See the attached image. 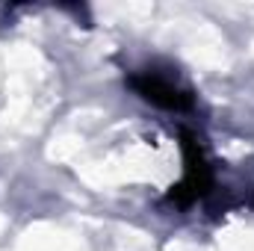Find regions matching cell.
<instances>
[{
    "instance_id": "obj_1",
    "label": "cell",
    "mask_w": 254,
    "mask_h": 251,
    "mask_svg": "<svg viewBox=\"0 0 254 251\" xmlns=\"http://www.w3.org/2000/svg\"><path fill=\"white\" fill-rule=\"evenodd\" d=\"M181 154H184V178L166 192V201L184 210V207H192L195 201L207 198L216 187V178H213V166L207 160L201 139L190 127H181Z\"/></svg>"
},
{
    "instance_id": "obj_2",
    "label": "cell",
    "mask_w": 254,
    "mask_h": 251,
    "mask_svg": "<svg viewBox=\"0 0 254 251\" xmlns=\"http://www.w3.org/2000/svg\"><path fill=\"white\" fill-rule=\"evenodd\" d=\"M127 86L142 101H148L151 107L166 110V113H187V110L195 107V92L190 86H181L178 80H172V77H166L154 68L127 74Z\"/></svg>"
}]
</instances>
